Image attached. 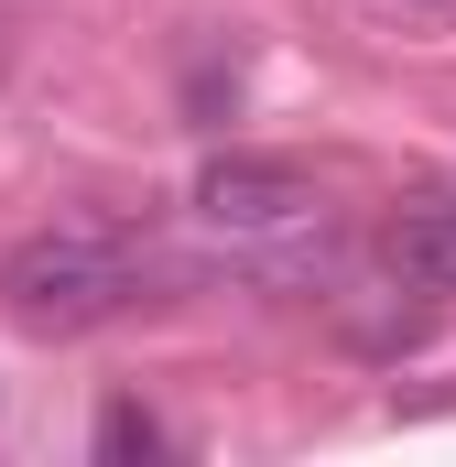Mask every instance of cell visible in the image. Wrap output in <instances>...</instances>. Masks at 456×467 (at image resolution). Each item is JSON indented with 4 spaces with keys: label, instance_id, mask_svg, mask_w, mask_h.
<instances>
[{
    "label": "cell",
    "instance_id": "277c9868",
    "mask_svg": "<svg viewBox=\"0 0 456 467\" xmlns=\"http://www.w3.org/2000/svg\"><path fill=\"white\" fill-rule=\"evenodd\" d=\"M163 446H174V435H163V413H141V402H109V413H98V457H163Z\"/></svg>",
    "mask_w": 456,
    "mask_h": 467
},
{
    "label": "cell",
    "instance_id": "3957f363",
    "mask_svg": "<svg viewBox=\"0 0 456 467\" xmlns=\"http://www.w3.org/2000/svg\"><path fill=\"white\" fill-rule=\"evenodd\" d=\"M380 261H391L402 294H456V185L424 196V207H402V218L380 229Z\"/></svg>",
    "mask_w": 456,
    "mask_h": 467
},
{
    "label": "cell",
    "instance_id": "6da1fadb",
    "mask_svg": "<svg viewBox=\"0 0 456 467\" xmlns=\"http://www.w3.org/2000/svg\"><path fill=\"white\" fill-rule=\"evenodd\" d=\"M152 294V250L130 229H33L0 250V316L22 337H88Z\"/></svg>",
    "mask_w": 456,
    "mask_h": 467
},
{
    "label": "cell",
    "instance_id": "7a4b0ae2",
    "mask_svg": "<svg viewBox=\"0 0 456 467\" xmlns=\"http://www.w3.org/2000/svg\"><path fill=\"white\" fill-rule=\"evenodd\" d=\"M196 218L218 239H305L326 229V196H316V174L305 163H283V152H207V174H196Z\"/></svg>",
    "mask_w": 456,
    "mask_h": 467
}]
</instances>
